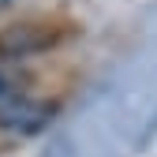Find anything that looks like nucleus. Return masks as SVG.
<instances>
[{"mask_svg":"<svg viewBox=\"0 0 157 157\" xmlns=\"http://www.w3.org/2000/svg\"><path fill=\"white\" fill-rule=\"evenodd\" d=\"M8 4H11V0H0V11H4V8H8Z\"/></svg>","mask_w":157,"mask_h":157,"instance_id":"2","label":"nucleus"},{"mask_svg":"<svg viewBox=\"0 0 157 157\" xmlns=\"http://www.w3.org/2000/svg\"><path fill=\"white\" fill-rule=\"evenodd\" d=\"M56 109L41 97H26V94H4L0 97V135L8 139H34L37 131H45L52 124Z\"/></svg>","mask_w":157,"mask_h":157,"instance_id":"1","label":"nucleus"}]
</instances>
